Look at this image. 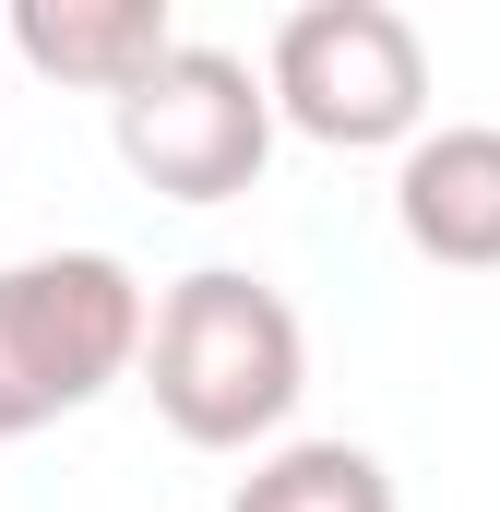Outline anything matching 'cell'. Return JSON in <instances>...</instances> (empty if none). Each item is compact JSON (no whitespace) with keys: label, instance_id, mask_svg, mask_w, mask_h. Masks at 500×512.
<instances>
[{"label":"cell","instance_id":"1","mask_svg":"<svg viewBox=\"0 0 500 512\" xmlns=\"http://www.w3.org/2000/svg\"><path fill=\"white\" fill-rule=\"evenodd\" d=\"M143 393H155V417L191 441V453H250V441H274L286 417H298V393H310V334H298V310H286V286H262L239 262H203V274H179L155 310H143Z\"/></svg>","mask_w":500,"mask_h":512},{"label":"cell","instance_id":"2","mask_svg":"<svg viewBox=\"0 0 500 512\" xmlns=\"http://www.w3.org/2000/svg\"><path fill=\"white\" fill-rule=\"evenodd\" d=\"M143 274L120 251H36L0 262V441L84 417L143 358Z\"/></svg>","mask_w":500,"mask_h":512},{"label":"cell","instance_id":"3","mask_svg":"<svg viewBox=\"0 0 500 512\" xmlns=\"http://www.w3.org/2000/svg\"><path fill=\"white\" fill-rule=\"evenodd\" d=\"M262 96L286 131H310L334 155H381V143L429 131V48L393 0H310L274 24Z\"/></svg>","mask_w":500,"mask_h":512},{"label":"cell","instance_id":"4","mask_svg":"<svg viewBox=\"0 0 500 512\" xmlns=\"http://www.w3.org/2000/svg\"><path fill=\"white\" fill-rule=\"evenodd\" d=\"M108 143H120L131 179L167 191V203H239L262 179V155H274V96H262V72L239 48L179 36L131 96H108Z\"/></svg>","mask_w":500,"mask_h":512},{"label":"cell","instance_id":"5","mask_svg":"<svg viewBox=\"0 0 500 512\" xmlns=\"http://www.w3.org/2000/svg\"><path fill=\"white\" fill-rule=\"evenodd\" d=\"M393 227L441 274H500V131L489 120L417 131L405 167H393Z\"/></svg>","mask_w":500,"mask_h":512},{"label":"cell","instance_id":"6","mask_svg":"<svg viewBox=\"0 0 500 512\" xmlns=\"http://www.w3.org/2000/svg\"><path fill=\"white\" fill-rule=\"evenodd\" d=\"M12 48H24L48 84L131 96V84L179 48V12H167V0H12Z\"/></svg>","mask_w":500,"mask_h":512},{"label":"cell","instance_id":"7","mask_svg":"<svg viewBox=\"0 0 500 512\" xmlns=\"http://www.w3.org/2000/svg\"><path fill=\"white\" fill-rule=\"evenodd\" d=\"M227 512H393V477L358 441H286V453H262L239 477Z\"/></svg>","mask_w":500,"mask_h":512}]
</instances>
